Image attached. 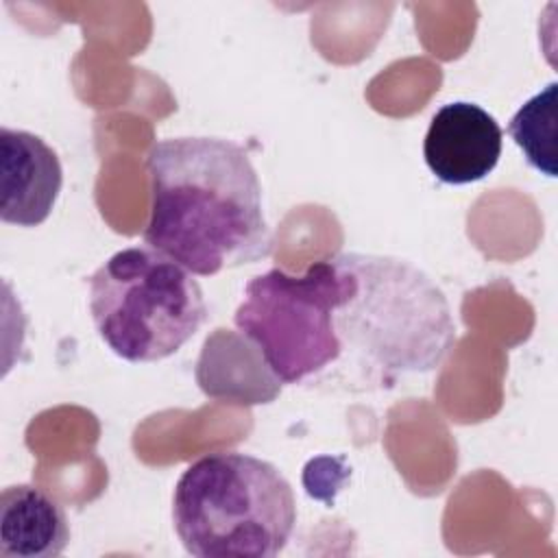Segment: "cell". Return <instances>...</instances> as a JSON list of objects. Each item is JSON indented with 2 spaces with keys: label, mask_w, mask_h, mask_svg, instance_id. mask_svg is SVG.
Instances as JSON below:
<instances>
[{
  "label": "cell",
  "mask_w": 558,
  "mask_h": 558,
  "mask_svg": "<svg viewBox=\"0 0 558 558\" xmlns=\"http://www.w3.org/2000/svg\"><path fill=\"white\" fill-rule=\"evenodd\" d=\"M89 314L118 357L159 362L203 327L207 305L187 268L150 246H131L92 272Z\"/></svg>",
  "instance_id": "4"
},
{
  "label": "cell",
  "mask_w": 558,
  "mask_h": 558,
  "mask_svg": "<svg viewBox=\"0 0 558 558\" xmlns=\"http://www.w3.org/2000/svg\"><path fill=\"white\" fill-rule=\"evenodd\" d=\"M70 543V523L46 490L33 484L7 486L0 495V556L54 558Z\"/></svg>",
  "instance_id": "8"
},
{
  "label": "cell",
  "mask_w": 558,
  "mask_h": 558,
  "mask_svg": "<svg viewBox=\"0 0 558 558\" xmlns=\"http://www.w3.org/2000/svg\"><path fill=\"white\" fill-rule=\"evenodd\" d=\"M355 286L333 312L342 353L384 373H429L456 342L451 307L442 290L408 259L342 253Z\"/></svg>",
  "instance_id": "2"
},
{
  "label": "cell",
  "mask_w": 558,
  "mask_h": 558,
  "mask_svg": "<svg viewBox=\"0 0 558 558\" xmlns=\"http://www.w3.org/2000/svg\"><path fill=\"white\" fill-rule=\"evenodd\" d=\"M174 532L196 558H272L290 541L296 499L270 462L216 451L192 462L172 495Z\"/></svg>",
  "instance_id": "3"
},
{
  "label": "cell",
  "mask_w": 558,
  "mask_h": 558,
  "mask_svg": "<svg viewBox=\"0 0 558 558\" xmlns=\"http://www.w3.org/2000/svg\"><path fill=\"white\" fill-rule=\"evenodd\" d=\"M59 155L35 133L0 129V218L15 227L41 225L61 192Z\"/></svg>",
  "instance_id": "7"
},
{
  "label": "cell",
  "mask_w": 558,
  "mask_h": 558,
  "mask_svg": "<svg viewBox=\"0 0 558 558\" xmlns=\"http://www.w3.org/2000/svg\"><path fill=\"white\" fill-rule=\"evenodd\" d=\"M353 286L340 255L314 262L301 275L270 268L246 283L233 323L279 381L301 384L340 360L333 312Z\"/></svg>",
  "instance_id": "5"
},
{
  "label": "cell",
  "mask_w": 558,
  "mask_h": 558,
  "mask_svg": "<svg viewBox=\"0 0 558 558\" xmlns=\"http://www.w3.org/2000/svg\"><path fill=\"white\" fill-rule=\"evenodd\" d=\"M144 242L192 275L211 277L272 251L262 185L246 150L222 137H168L150 146Z\"/></svg>",
  "instance_id": "1"
},
{
  "label": "cell",
  "mask_w": 558,
  "mask_h": 558,
  "mask_svg": "<svg viewBox=\"0 0 558 558\" xmlns=\"http://www.w3.org/2000/svg\"><path fill=\"white\" fill-rule=\"evenodd\" d=\"M556 92L558 83H549L512 116L508 126L525 161L551 179L556 177Z\"/></svg>",
  "instance_id": "9"
},
{
  "label": "cell",
  "mask_w": 558,
  "mask_h": 558,
  "mask_svg": "<svg viewBox=\"0 0 558 558\" xmlns=\"http://www.w3.org/2000/svg\"><path fill=\"white\" fill-rule=\"evenodd\" d=\"M504 131L475 102L442 105L429 120L423 157L432 174L449 185H466L490 174L501 157Z\"/></svg>",
  "instance_id": "6"
}]
</instances>
